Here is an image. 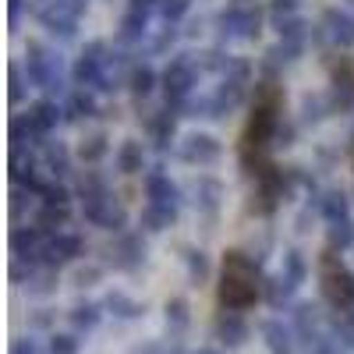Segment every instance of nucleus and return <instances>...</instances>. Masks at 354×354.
I'll return each instance as SVG.
<instances>
[{"label": "nucleus", "instance_id": "obj_48", "mask_svg": "<svg viewBox=\"0 0 354 354\" xmlns=\"http://www.w3.org/2000/svg\"><path fill=\"white\" fill-rule=\"evenodd\" d=\"M188 11H192V0H163V4H160V15H163L167 25H177Z\"/></svg>", "mask_w": 354, "mask_h": 354}, {"label": "nucleus", "instance_id": "obj_47", "mask_svg": "<svg viewBox=\"0 0 354 354\" xmlns=\"http://www.w3.org/2000/svg\"><path fill=\"white\" fill-rule=\"evenodd\" d=\"M230 61H234V57H227L223 50H205L202 61H198V68H202V71H220V78H223L227 68H230Z\"/></svg>", "mask_w": 354, "mask_h": 354}, {"label": "nucleus", "instance_id": "obj_32", "mask_svg": "<svg viewBox=\"0 0 354 354\" xmlns=\"http://www.w3.org/2000/svg\"><path fill=\"white\" fill-rule=\"evenodd\" d=\"M294 290H298V283H290L283 273H277V277H266V280H262V298L270 301L273 308H283V305H290Z\"/></svg>", "mask_w": 354, "mask_h": 354}, {"label": "nucleus", "instance_id": "obj_51", "mask_svg": "<svg viewBox=\"0 0 354 354\" xmlns=\"http://www.w3.org/2000/svg\"><path fill=\"white\" fill-rule=\"evenodd\" d=\"M32 198H36L32 192H25V188H15V192H11V216H15V220H21L25 205H32Z\"/></svg>", "mask_w": 354, "mask_h": 354}, {"label": "nucleus", "instance_id": "obj_4", "mask_svg": "<svg viewBox=\"0 0 354 354\" xmlns=\"http://www.w3.org/2000/svg\"><path fill=\"white\" fill-rule=\"evenodd\" d=\"M198 75H202V68H198V61H192L188 53H177L174 61L163 68L160 82H163V93H167V106L170 110L185 106L192 100L195 85H198Z\"/></svg>", "mask_w": 354, "mask_h": 354}, {"label": "nucleus", "instance_id": "obj_8", "mask_svg": "<svg viewBox=\"0 0 354 354\" xmlns=\"http://www.w3.org/2000/svg\"><path fill=\"white\" fill-rule=\"evenodd\" d=\"M177 156H181L188 167H213L223 156V145L209 131H192V135H185L181 142H177Z\"/></svg>", "mask_w": 354, "mask_h": 354}, {"label": "nucleus", "instance_id": "obj_26", "mask_svg": "<svg viewBox=\"0 0 354 354\" xmlns=\"http://www.w3.org/2000/svg\"><path fill=\"white\" fill-rule=\"evenodd\" d=\"M220 202H223V185L216 181V177H198V185H195V205H198V213L216 216L220 213Z\"/></svg>", "mask_w": 354, "mask_h": 354}, {"label": "nucleus", "instance_id": "obj_37", "mask_svg": "<svg viewBox=\"0 0 354 354\" xmlns=\"http://www.w3.org/2000/svg\"><path fill=\"white\" fill-rule=\"evenodd\" d=\"M277 32H280V39L283 43H294V46H308V36H312V25L301 18V15H294V18H283V21H277Z\"/></svg>", "mask_w": 354, "mask_h": 354}, {"label": "nucleus", "instance_id": "obj_33", "mask_svg": "<svg viewBox=\"0 0 354 354\" xmlns=\"http://www.w3.org/2000/svg\"><path fill=\"white\" fill-rule=\"evenodd\" d=\"M185 270H188V283L202 287V283H209V277H213V262H209V255H205L202 248H185Z\"/></svg>", "mask_w": 354, "mask_h": 354}, {"label": "nucleus", "instance_id": "obj_45", "mask_svg": "<svg viewBox=\"0 0 354 354\" xmlns=\"http://www.w3.org/2000/svg\"><path fill=\"white\" fill-rule=\"evenodd\" d=\"M46 351H50V354H78V351H82L78 333H50Z\"/></svg>", "mask_w": 354, "mask_h": 354}, {"label": "nucleus", "instance_id": "obj_56", "mask_svg": "<svg viewBox=\"0 0 354 354\" xmlns=\"http://www.w3.org/2000/svg\"><path fill=\"white\" fill-rule=\"evenodd\" d=\"M11 354H39V344H36L32 337H18V340L11 344Z\"/></svg>", "mask_w": 354, "mask_h": 354}, {"label": "nucleus", "instance_id": "obj_53", "mask_svg": "<svg viewBox=\"0 0 354 354\" xmlns=\"http://www.w3.org/2000/svg\"><path fill=\"white\" fill-rule=\"evenodd\" d=\"M163 0H128V11L131 15H142V18H149L153 11H160Z\"/></svg>", "mask_w": 354, "mask_h": 354}, {"label": "nucleus", "instance_id": "obj_11", "mask_svg": "<svg viewBox=\"0 0 354 354\" xmlns=\"http://www.w3.org/2000/svg\"><path fill=\"white\" fill-rule=\"evenodd\" d=\"M145 255H149V248H145L142 234H121V238L110 245V266L121 273H138L145 266Z\"/></svg>", "mask_w": 354, "mask_h": 354}, {"label": "nucleus", "instance_id": "obj_55", "mask_svg": "<svg viewBox=\"0 0 354 354\" xmlns=\"http://www.w3.org/2000/svg\"><path fill=\"white\" fill-rule=\"evenodd\" d=\"M174 39H177V28H174V25H167L163 32H160V36L153 39V50H156V53H163L167 46H174Z\"/></svg>", "mask_w": 354, "mask_h": 354}, {"label": "nucleus", "instance_id": "obj_27", "mask_svg": "<svg viewBox=\"0 0 354 354\" xmlns=\"http://www.w3.org/2000/svg\"><path fill=\"white\" fill-rule=\"evenodd\" d=\"M145 39H149V18H142V15H124L121 25H117V43L121 46H142Z\"/></svg>", "mask_w": 354, "mask_h": 354}, {"label": "nucleus", "instance_id": "obj_19", "mask_svg": "<svg viewBox=\"0 0 354 354\" xmlns=\"http://www.w3.org/2000/svg\"><path fill=\"white\" fill-rule=\"evenodd\" d=\"M213 333H216V340L227 347V351H238V347H245V340H248V322L241 319V312H220L216 315V322H213Z\"/></svg>", "mask_w": 354, "mask_h": 354}, {"label": "nucleus", "instance_id": "obj_3", "mask_svg": "<svg viewBox=\"0 0 354 354\" xmlns=\"http://www.w3.org/2000/svg\"><path fill=\"white\" fill-rule=\"evenodd\" d=\"M322 298L333 305L337 315L354 312V270H347L337 252L322 255Z\"/></svg>", "mask_w": 354, "mask_h": 354}, {"label": "nucleus", "instance_id": "obj_12", "mask_svg": "<svg viewBox=\"0 0 354 354\" xmlns=\"http://www.w3.org/2000/svg\"><path fill=\"white\" fill-rule=\"evenodd\" d=\"M248 96V82H238V78H230L223 75L220 85H216V93L209 96V121H220V117L234 113Z\"/></svg>", "mask_w": 354, "mask_h": 354}, {"label": "nucleus", "instance_id": "obj_17", "mask_svg": "<svg viewBox=\"0 0 354 354\" xmlns=\"http://www.w3.org/2000/svg\"><path fill=\"white\" fill-rule=\"evenodd\" d=\"M82 238L78 234H53V238H46V252H43V266H50V270H61V266L75 262L82 255Z\"/></svg>", "mask_w": 354, "mask_h": 354}, {"label": "nucleus", "instance_id": "obj_7", "mask_svg": "<svg viewBox=\"0 0 354 354\" xmlns=\"http://www.w3.org/2000/svg\"><path fill=\"white\" fill-rule=\"evenodd\" d=\"M290 170L283 174L280 167H273L266 177H259L255 181V195H252V209L259 213V216H273L277 209H280V202L287 198V192H290Z\"/></svg>", "mask_w": 354, "mask_h": 354}, {"label": "nucleus", "instance_id": "obj_28", "mask_svg": "<svg viewBox=\"0 0 354 354\" xmlns=\"http://www.w3.org/2000/svg\"><path fill=\"white\" fill-rule=\"evenodd\" d=\"M223 273L227 277H241V280H259V259L241 252V248H230L223 255Z\"/></svg>", "mask_w": 354, "mask_h": 354}, {"label": "nucleus", "instance_id": "obj_36", "mask_svg": "<svg viewBox=\"0 0 354 354\" xmlns=\"http://www.w3.org/2000/svg\"><path fill=\"white\" fill-rule=\"evenodd\" d=\"M103 308L113 315V319H138L145 312V305H138L135 298H128L124 290H110L106 298H103Z\"/></svg>", "mask_w": 354, "mask_h": 354}, {"label": "nucleus", "instance_id": "obj_23", "mask_svg": "<svg viewBox=\"0 0 354 354\" xmlns=\"http://www.w3.org/2000/svg\"><path fill=\"white\" fill-rule=\"evenodd\" d=\"M100 113V103L88 88H71L68 100H64V121L75 124V121H88V117Z\"/></svg>", "mask_w": 354, "mask_h": 354}, {"label": "nucleus", "instance_id": "obj_2", "mask_svg": "<svg viewBox=\"0 0 354 354\" xmlns=\"http://www.w3.org/2000/svg\"><path fill=\"white\" fill-rule=\"evenodd\" d=\"M25 75H28V85L46 93V100L64 93V61H61V53L36 43V39L25 46Z\"/></svg>", "mask_w": 354, "mask_h": 354}, {"label": "nucleus", "instance_id": "obj_13", "mask_svg": "<svg viewBox=\"0 0 354 354\" xmlns=\"http://www.w3.org/2000/svg\"><path fill=\"white\" fill-rule=\"evenodd\" d=\"M32 15H36V21L46 28V36H53V39L71 43V39L78 36V18L68 15V11H61V8H53V4H46V0H39Z\"/></svg>", "mask_w": 354, "mask_h": 354}, {"label": "nucleus", "instance_id": "obj_9", "mask_svg": "<svg viewBox=\"0 0 354 354\" xmlns=\"http://www.w3.org/2000/svg\"><path fill=\"white\" fill-rule=\"evenodd\" d=\"M220 308L227 312H245L262 298V280H241V277H220Z\"/></svg>", "mask_w": 354, "mask_h": 354}, {"label": "nucleus", "instance_id": "obj_18", "mask_svg": "<svg viewBox=\"0 0 354 354\" xmlns=\"http://www.w3.org/2000/svg\"><path fill=\"white\" fill-rule=\"evenodd\" d=\"M145 198H149V205H163V209H181V188H177L167 174L153 170L145 174Z\"/></svg>", "mask_w": 354, "mask_h": 354}, {"label": "nucleus", "instance_id": "obj_6", "mask_svg": "<svg viewBox=\"0 0 354 354\" xmlns=\"http://www.w3.org/2000/svg\"><path fill=\"white\" fill-rule=\"evenodd\" d=\"M106 61H110V50H106V43H103V39L85 43V50L75 57V64H71L75 88H100L103 71H106Z\"/></svg>", "mask_w": 354, "mask_h": 354}, {"label": "nucleus", "instance_id": "obj_34", "mask_svg": "<svg viewBox=\"0 0 354 354\" xmlns=\"http://www.w3.org/2000/svg\"><path fill=\"white\" fill-rule=\"evenodd\" d=\"M43 163L53 177H68L71 174V149L64 142H46L43 145Z\"/></svg>", "mask_w": 354, "mask_h": 354}, {"label": "nucleus", "instance_id": "obj_1", "mask_svg": "<svg viewBox=\"0 0 354 354\" xmlns=\"http://www.w3.org/2000/svg\"><path fill=\"white\" fill-rule=\"evenodd\" d=\"M78 195H82V216L110 234H124L128 223V209L124 202L113 195V188L106 185V177L100 170H85L78 177Z\"/></svg>", "mask_w": 354, "mask_h": 354}, {"label": "nucleus", "instance_id": "obj_57", "mask_svg": "<svg viewBox=\"0 0 354 354\" xmlns=\"http://www.w3.org/2000/svg\"><path fill=\"white\" fill-rule=\"evenodd\" d=\"M21 11H25V0H8V25H11V28H18Z\"/></svg>", "mask_w": 354, "mask_h": 354}, {"label": "nucleus", "instance_id": "obj_43", "mask_svg": "<svg viewBox=\"0 0 354 354\" xmlns=\"http://www.w3.org/2000/svg\"><path fill=\"white\" fill-rule=\"evenodd\" d=\"M28 294H36V298H46V294L57 290V270H50V266H39V270L32 273V280L25 283Z\"/></svg>", "mask_w": 354, "mask_h": 354}, {"label": "nucleus", "instance_id": "obj_5", "mask_svg": "<svg viewBox=\"0 0 354 354\" xmlns=\"http://www.w3.org/2000/svg\"><path fill=\"white\" fill-rule=\"evenodd\" d=\"M216 32L220 39H259L262 32V11L259 8H248V4H230L216 15Z\"/></svg>", "mask_w": 354, "mask_h": 354}, {"label": "nucleus", "instance_id": "obj_58", "mask_svg": "<svg viewBox=\"0 0 354 354\" xmlns=\"http://www.w3.org/2000/svg\"><path fill=\"white\" fill-rule=\"evenodd\" d=\"M138 354H181V347H177V344H149V347L138 351Z\"/></svg>", "mask_w": 354, "mask_h": 354}, {"label": "nucleus", "instance_id": "obj_50", "mask_svg": "<svg viewBox=\"0 0 354 354\" xmlns=\"http://www.w3.org/2000/svg\"><path fill=\"white\" fill-rule=\"evenodd\" d=\"M294 15H298V0H273V4H270V18H273V25L283 21V18H294Z\"/></svg>", "mask_w": 354, "mask_h": 354}, {"label": "nucleus", "instance_id": "obj_42", "mask_svg": "<svg viewBox=\"0 0 354 354\" xmlns=\"http://www.w3.org/2000/svg\"><path fill=\"white\" fill-rule=\"evenodd\" d=\"M283 277L290 280V283H305V277H308V259L298 252V248H287L283 252Z\"/></svg>", "mask_w": 354, "mask_h": 354}, {"label": "nucleus", "instance_id": "obj_41", "mask_svg": "<svg viewBox=\"0 0 354 354\" xmlns=\"http://www.w3.org/2000/svg\"><path fill=\"white\" fill-rule=\"evenodd\" d=\"M354 245V223L351 220H337L326 227V248L330 252H344Z\"/></svg>", "mask_w": 354, "mask_h": 354}, {"label": "nucleus", "instance_id": "obj_22", "mask_svg": "<svg viewBox=\"0 0 354 354\" xmlns=\"http://www.w3.org/2000/svg\"><path fill=\"white\" fill-rule=\"evenodd\" d=\"M177 110H170V106H163V110H156L153 117H149V142L156 145V153H167L170 149V142H174V135H177Z\"/></svg>", "mask_w": 354, "mask_h": 354}, {"label": "nucleus", "instance_id": "obj_44", "mask_svg": "<svg viewBox=\"0 0 354 354\" xmlns=\"http://www.w3.org/2000/svg\"><path fill=\"white\" fill-rule=\"evenodd\" d=\"M36 198H39L43 205H71V188H68L64 181H43Z\"/></svg>", "mask_w": 354, "mask_h": 354}, {"label": "nucleus", "instance_id": "obj_60", "mask_svg": "<svg viewBox=\"0 0 354 354\" xmlns=\"http://www.w3.org/2000/svg\"><path fill=\"white\" fill-rule=\"evenodd\" d=\"M192 354H223L220 347H198V351H192Z\"/></svg>", "mask_w": 354, "mask_h": 354}, {"label": "nucleus", "instance_id": "obj_25", "mask_svg": "<svg viewBox=\"0 0 354 354\" xmlns=\"http://www.w3.org/2000/svg\"><path fill=\"white\" fill-rule=\"evenodd\" d=\"M315 209L322 213V220L326 223H337V220H351V198L340 192V188H330V192H322L319 202H315Z\"/></svg>", "mask_w": 354, "mask_h": 354}, {"label": "nucleus", "instance_id": "obj_31", "mask_svg": "<svg viewBox=\"0 0 354 354\" xmlns=\"http://www.w3.org/2000/svg\"><path fill=\"white\" fill-rule=\"evenodd\" d=\"M71 223V209L68 205H39V213H36V227L46 234V238H53V234H64L61 227Z\"/></svg>", "mask_w": 354, "mask_h": 354}, {"label": "nucleus", "instance_id": "obj_16", "mask_svg": "<svg viewBox=\"0 0 354 354\" xmlns=\"http://www.w3.org/2000/svg\"><path fill=\"white\" fill-rule=\"evenodd\" d=\"M43 252H46V234L39 227H15L11 230V255L15 259L43 266Z\"/></svg>", "mask_w": 354, "mask_h": 354}, {"label": "nucleus", "instance_id": "obj_30", "mask_svg": "<svg viewBox=\"0 0 354 354\" xmlns=\"http://www.w3.org/2000/svg\"><path fill=\"white\" fill-rule=\"evenodd\" d=\"M103 305H96V301H78L71 312H68V322H71V330L75 333H93L96 326H100V319H103Z\"/></svg>", "mask_w": 354, "mask_h": 354}, {"label": "nucleus", "instance_id": "obj_49", "mask_svg": "<svg viewBox=\"0 0 354 354\" xmlns=\"http://www.w3.org/2000/svg\"><path fill=\"white\" fill-rule=\"evenodd\" d=\"M344 351H347V347L337 340V333H333V330H326V333H322V337L308 347V354H344Z\"/></svg>", "mask_w": 354, "mask_h": 354}, {"label": "nucleus", "instance_id": "obj_35", "mask_svg": "<svg viewBox=\"0 0 354 354\" xmlns=\"http://www.w3.org/2000/svg\"><path fill=\"white\" fill-rule=\"evenodd\" d=\"M156 82H160V75L149 68V64H131L128 68V88H131V96L135 100H145L156 88Z\"/></svg>", "mask_w": 354, "mask_h": 354}, {"label": "nucleus", "instance_id": "obj_52", "mask_svg": "<svg viewBox=\"0 0 354 354\" xmlns=\"http://www.w3.org/2000/svg\"><path fill=\"white\" fill-rule=\"evenodd\" d=\"M100 277H103L100 266H82V270H75V287H93Z\"/></svg>", "mask_w": 354, "mask_h": 354}, {"label": "nucleus", "instance_id": "obj_15", "mask_svg": "<svg viewBox=\"0 0 354 354\" xmlns=\"http://www.w3.org/2000/svg\"><path fill=\"white\" fill-rule=\"evenodd\" d=\"M330 106L333 113H347L354 110V68L351 61H340L333 71H330Z\"/></svg>", "mask_w": 354, "mask_h": 354}, {"label": "nucleus", "instance_id": "obj_14", "mask_svg": "<svg viewBox=\"0 0 354 354\" xmlns=\"http://www.w3.org/2000/svg\"><path fill=\"white\" fill-rule=\"evenodd\" d=\"M25 121H28V128H32L36 142H39V145H46V142H50V135L57 131V124L64 121V110L57 106L53 100H36L32 106H28Z\"/></svg>", "mask_w": 354, "mask_h": 354}, {"label": "nucleus", "instance_id": "obj_20", "mask_svg": "<svg viewBox=\"0 0 354 354\" xmlns=\"http://www.w3.org/2000/svg\"><path fill=\"white\" fill-rule=\"evenodd\" d=\"M290 330L298 333V340H305L308 347L326 333V326H322V312L319 305L312 301H301V305H294V322H290Z\"/></svg>", "mask_w": 354, "mask_h": 354}, {"label": "nucleus", "instance_id": "obj_54", "mask_svg": "<svg viewBox=\"0 0 354 354\" xmlns=\"http://www.w3.org/2000/svg\"><path fill=\"white\" fill-rule=\"evenodd\" d=\"M46 4H53V8H61V11H68V15L82 18V15H85V8H88V0H46Z\"/></svg>", "mask_w": 354, "mask_h": 354}, {"label": "nucleus", "instance_id": "obj_38", "mask_svg": "<svg viewBox=\"0 0 354 354\" xmlns=\"http://www.w3.org/2000/svg\"><path fill=\"white\" fill-rule=\"evenodd\" d=\"M177 223V209H163V205H149L145 202V209H142V227L149 230V234H163L167 227Z\"/></svg>", "mask_w": 354, "mask_h": 354}, {"label": "nucleus", "instance_id": "obj_40", "mask_svg": "<svg viewBox=\"0 0 354 354\" xmlns=\"http://www.w3.org/2000/svg\"><path fill=\"white\" fill-rule=\"evenodd\" d=\"M106 153H110V138H106V131L88 135V138H82V145H78V160H82V163H100Z\"/></svg>", "mask_w": 354, "mask_h": 354}, {"label": "nucleus", "instance_id": "obj_61", "mask_svg": "<svg viewBox=\"0 0 354 354\" xmlns=\"http://www.w3.org/2000/svg\"><path fill=\"white\" fill-rule=\"evenodd\" d=\"M241 4H245V0H241Z\"/></svg>", "mask_w": 354, "mask_h": 354}, {"label": "nucleus", "instance_id": "obj_39", "mask_svg": "<svg viewBox=\"0 0 354 354\" xmlns=\"http://www.w3.org/2000/svg\"><path fill=\"white\" fill-rule=\"evenodd\" d=\"M326 113H333L330 96H319V93H305L301 96V124H319Z\"/></svg>", "mask_w": 354, "mask_h": 354}, {"label": "nucleus", "instance_id": "obj_59", "mask_svg": "<svg viewBox=\"0 0 354 354\" xmlns=\"http://www.w3.org/2000/svg\"><path fill=\"white\" fill-rule=\"evenodd\" d=\"M277 145H294V124H283L277 128Z\"/></svg>", "mask_w": 354, "mask_h": 354}, {"label": "nucleus", "instance_id": "obj_46", "mask_svg": "<svg viewBox=\"0 0 354 354\" xmlns=\"http://www.w3.org/2000/svg\"><path fill=\"white\" fill-rule=\"evenodd\" d=\"M8 100H11V106L25 103V82H21V64L18 61H11V68H8Z\"/></svg>", "mask_w": 354, "mask_h": 354}, {"label": "nucleus", "instance_id": "obj_29", "mask_svg": "<svg viewBox=\"0 0 354 354\" xmlns=\"http://www.w3.org/2000/svg\"><path fill=\"white\" fill-rule=\"evenodd\" d=\"M117 170L128 174V177L145 170V145L138 138H124L121 142V149H117Z\"/></svg>", "mask_w": 354, "mask_h": 354}, {"label": "nucleus", "instance_id": "obj_21", "mask_svg": "<svg viewBox=\"0 0 354 354\" xmlns=\"http://www.w3.org/2000/svg\"><path fill=\"white\" fill-rule=\"evenodd\" d=\"M262 340L270 354H298V333L283 319H266L262 322Z\"/></svg>", "mask_w": 354, "mask_h": 354}, {"label": "nucleus", "instance_id": "obj_10", "mask_svg": "<svg viewBox=\"0 0 354 354\" xmlns=\"http://www.w3.org/2000/svg\"><path fill=\"white\" fill-rule=\"evenodd\" d=\"M319 39L337 50H351L354 46V15L344 8H326L319 18Z\"/></svg>", "mask_w": 354, "mask_h": 354}, {"label": "nucleus", "instance_id": "obj_24", "mask_svg": "<svg viewBox=\"0 0 354 354\" xmlns=\"http://www.w3.org/2000/svg\"><path fill=\"white\" fill-rule=\"evenodd\" d=\"M163 319H167V333H170V340L177 344V340L188 333V326H192V305H188L185 298H170V301L163 305Z\"/></svg>", "mask_w": 354, "mask_h": 354}]
</instances>
